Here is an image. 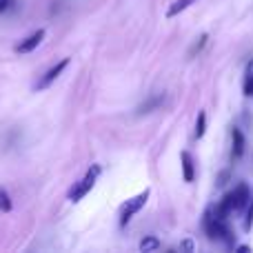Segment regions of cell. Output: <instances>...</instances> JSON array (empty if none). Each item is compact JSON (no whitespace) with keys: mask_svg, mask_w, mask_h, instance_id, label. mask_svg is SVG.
Here are the masks:
<instances>
[{"mask_svg":"<svg viewBox=\"0 0 253 253\" xmlns=\"http://www.w3.org/2000/svg\"><path fill=\"white\" fill-rule=\"evenodd\" d=\"M205 44H207V34H202V36H200V40H198V42H196V44H193V47H191V51H189V56L193 58V56H196V53H200Z\"/></svg>","mask_w":253,"mask_h":253,"instance_id":"9a60e30c","label":"cell"},{"mask_svg":"<svg viewBox=\"0 0 253 253\" xmlns=\"http://www.w3.org/2000/svg\"><path fill=\"white\" fill-rule=\"evenodd\" d=\"M13 209V202H11V196H9L7 189L0 187V211L2 213H9V211Z\"/></svg>","mask_w":253,"mask_h":253,"instance_id":"7c38bea8","label":"cell"},{"mask_svg":"<svg viewBox=\"0 0 253 253\" xmlns=\"http://www.w3.org/2000/svg\"><path fill=\"white\" fill-rule=\"evenodd\" d=\"M245 93L247 96H253V58L247 65V71H245Z\"/></svg>","mask_w":253,"mask_h":253,"instance_id":"8fae6325","label":"cell"},{"mask_svg":"<svg viewBox=\"0 0 253 253\" xmlns=\"http://www.w3.org/2000/svg\"><path fill=\"white\" fill-rule=\"evenodd\" d=\"M67 67H69V58H62L60 62H56V65H53L51 69H49L47 74H44L42 78H40L38 83H36V89H38V91H42V89L51 87V84L56 83L58 78H60V74H62V71L67 69Z\"/></svg>","mask_w":253,"mask_h":253,"instance_id":"5b68a950","label":"cell"},{"mask_svg":"<svg viewBox=\"0 0 253 253\" xmlns=\"http://www.w3.org/2000/svg\"><path fill=\"white\" fill-rule=\"evenodd\" d=\"M193 2H198V0H173V2L169 4V9H167V18H175V16H180V13L187 11V9L191 7Z\"/></svg>","mask_w":253,"mask_h":253,"instance_id":"30bf717a","label":"cell"},{"mask_svg":"<svg viewBox=\"0 0 253 253\" xmlns=\"http://www.w3.org/2000/svg\"><path fill=\"white\" fill-rule=\"evenodd\" d=\"M100 165H93V167H89V171L83 175V180H78V182L74 184V187L69 189V193H67V198H69L71 202H80L84 196H87L89 191H91L93 187H96V182H98V178H100Z\"/></svg>","mask_w":253,"mask_h":253,"instance_id":"7a4b0ae2","label":"cell"},{"mask_svg":"<svg viewBox=\"0 0 253 253\" xmlns=\"http://www.w3.org/2000/svg\"><path fill=\"white\" fill-rule=\"evenodd\" d=\"M162 102H165V96H162V93H153V96H149L147 100L142 102V105L138 107V109H135V114L138 116H144V114H151V111H156L158 107L162 105Z\"/></svg>","mask_w":253,"mask_h":253,"instance_id":"9c48e42d","label":"cell"},{"mask_svg":"<svg viewBox=\"0 0 253 253\" xmlns=\"http://www.w3.org/2000/svg\"><path fill=\"white\" fill-rule=\"evenodd\" d=\"M238 251H240V253H249V251H251V247L242 245V247H238Z\"/></svg>","mask_w":253,"mask_h":253,"instance_id":"ac0fdd59","label":"cell"},{"mask_svg":"<svg viewBox=\"0 0 253 253\" xmlns=\"http://www.w3.org/2000/svg\"><path fill=\"white\" fill-rule=\"evenodd\" d=\"M149 196H151V191H149V189H144L142 193H138V196H133V198H129L126 202H123V207H120V211H118V215H120V227H126V224L133 220V215L138 213V211L142 209L144 205H147Z\"/></svg>","mask_w":253,"mask_h":253,"instance_id":"277c9868","label":"cell"},{"mask_svg":"<svg viewBox=\"0 0 253 253\" xmlns=\"http://www.w3.org/2000/svg\"><path fill=\"white\" fill-rule=\"evenodd\" d=\"M205 231H207V236H209V240L224 242V245L233 247V236H231V229L227 227V220L215 218V215L207 213V220H205Z\"/></svg>","mask_w":253,"mask_h":253,"instance_id":"3957f363","label":"cell"},{"mask_svg":"<svg viewBox=\"0 0 253 253\" xmlns=\"http://www.w3.org/2000/svg\"><path fill=\"white\" fill-rule=\"evenodd\" d=\"M231 142H233V147H231V160H240V158L245 156L247 142H245V135H242V131L236 129V126L231 129Z\"/></svg>","mask_w":253,"mask_h":253,"instance_id":"ba28073f","label":"cell"},{"mask_svg":"<svg viewBox=\"0 0 253 253\" xmlns=\"http://www.w3.org/2000/svg\"><path fill=\"white\" fill-rule=\"evenodd\" d=\"M156 249H160V242H158V238H153V236H147L142 242H140V251H144V253L156 251Z\"/></svg>","mask_w":253,"mask_h":253,"instance_id":"4fadbf2b","label":"cell"},{"mask_svg":"<svg viewBox=\"0 0 253 253\" xmlns=\"http://www.w3.org/2000/svg\"><path fill=\"white\" fill-rule=\"evenodd\" d=\"M9 4H11V0H0V13H4L9 9Z\"/></svg>","mask_w":253,"mask_h":253,"instance_id":"e0dca14e","label":"cell"},{"mask_svg":"<svg viewBox=\"0 0 253 253\" xmlns=\"http://www.w3.org/2000/svg\"><path fill=\"white\" fill-rule=\"evenodd\" d=\"M180 165H182V178L184 182H193L196 180V162H193V156L189 151L180 153Z\"/></svg>","mask_w":253,"mask_h":253,"instance_id":"52a82bcc","label":"cell"},{"mask_svg":"<svg viewBox=\"0 0 253 253\" xmlns=\"http://www.w3.org/2000/svg\"><path fill=\"white\" fill-rule=\"evenodd\" d=\"M44 40V29H38L34 31V34H29L27 38H22L20 42L13 47V51L16 53H31L34 49H38V44Z\"/></svg>","mask_w":253,"mask_h":253,"instance_id":"8992f818","label":"cell"},{"mask_svg":"<svg viewBox=\"0 0 253 253\" xmlns=\"http://www.w3.org/2000/svg\"><path fill=\"white\" fill-rule=\"evenodd\" d=\"M251 227H253V202H251L249 213H247V220H245V231H251Z\"/></svg>","mask_w":253,"mask_h":253,"instance_id":"2e32d148","label":"cell"},{"mask_svg":"<svg viewBox=\"0 0 253 253\" xmlns=\"http://www.w3.org/2000/svg\"><path fill=\"white\" fill-rule=\"evenodd\" d=\"M249 200H251V191H249V187H247V184H238V187L233 189V191H229L227 196H224L222 200L218 202V207H215L213 215H215V218L227 220L229 215L233 213V211L245 209V207L249 205Z\"/></svg>","mask_w":253,"mask_h":253,"instance_id":"6da1fadb","label":"cell"},{"mask_svg":"<svg viewBox=\"0 0 253 253\" xmlns=\"http://www.w3.org/2000/svg\"><path fill=\"white\" fill-rule=\"evenodd\" d=\"M205 133H207V114L200 111V114H198V120H196V138L200 140Z\"/></svg>","mask_w":253,"mask_h":253,"instance_id":"5bb4252c","label":"cell"}]
</instances>
